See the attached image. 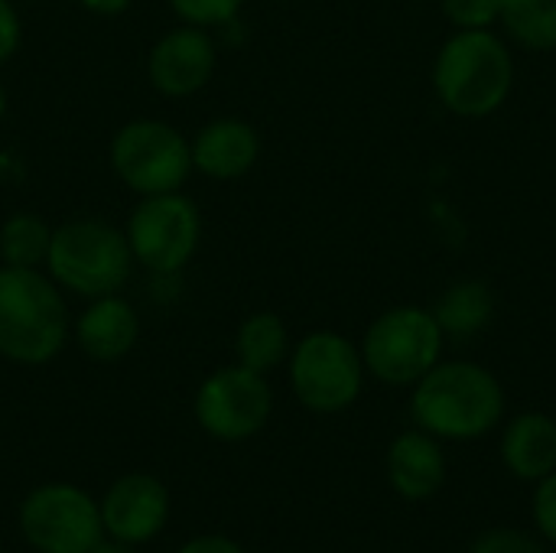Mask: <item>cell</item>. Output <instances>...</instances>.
Listing matches in <instances>:
<instances>
[{
	"instance_id": "6da1fadb",
	"label": "cell",
	"mask_w": 556,
	"mask_h": 553,
	"mask_svg": "<svg viewBox=\"0 0 556 553\" xmlns=\"http://www.w3.org/2000/svg\"><path fill=\"white\" fill-rule=\"evenodd\" d=\"M414 420L443 440H476L505 414L498 378L472 362L433 365L414 388Z\"/></svg>"
},
{
	"instance_id": "7a4b0ae2",
	"label": "cell",
	"mask_w": 556,
	"mask_h": 553,
	"mask_svg": "<svg viewBox=\"0 0 556 553\" xmlns=\"http://www.w3.org/2000/svg\"><path fill=\"white\" fill-rule=\"evenodd\" d=\"M515 85V59L492 29H456L437 62L433 88L443 108L459 117L495 114Z\"/></svg>"
},
{
	"instance_id": "3957f363",
	"label": "cell",
	"mask_w": 556,
	"mask_h": 553,
	"mask_svg": "<svg viewBox=\"0 0 556 553\" xmlns=\"http://www.w3.org/2000/svg\"><path fill=\"white\" fill-rule=\"evenodd\" d=\"M68 339L55 280L33 267H0V355L16 365L52 362Z\"/></svg>"
},
{
	"instance_id": "277c9868",
	"label": "cell",
	"mask_w": 556,
	"mask_h": 553,
	"mask_svg": "<svg viewBox=\"0 0 556 553\" xmlns=\"http://www.w3.org/2000/svg\"><path fill=\"white\" fill-rule=\"evenodd\" d=\"M130 261L134 254L124 231L98 218H78L52 231L46 271L55 287L94 300L117 293L127 284Z\"/></svg>"
},
{
	"instance_id": "5b68a950",
	"label": "cell",
	"mask_w": 556,
	"mask_h": 553,
	"mask_svg": "<svg viewBox=\"0 0 556 553\" xmlns=\"http://www.w3.org/2000/svg\"><path fill=\"white\" fill-rule=\"evenodd\" d=\"M443 342L446 336L433 310L394 306L368 326L362 342V362L378 381L404 388L417 385L440 362Z\"/></svg>"
},
{
	"instance_id": "8992f818",
	"label": "cell",
	"mask_w": 556,
	"mask_h": 553,
	"mask_svg": "<svg viewBox=\"0 0 556 553\" xmlns=\"http://www.w3.org/2000/svg\"><path fill=\"white\" fill-rule=\"evenodd\" d=\"M362 352L339 332H309L290 355V385L313 414H339L362 394Z\"/></svg>"
},
{
	"instance_id": "52a82bcc",
	"label": "cell",
	"mask_w": 556,
	"mask_h": 553,
	"mask_svg": "<svg viewBox=\"0 0 556 553\" xmlns=\"http://www.w3.org/2000/svg\"><path fill=\"white\" fill-rule=\"evenodd\" d=\"M111 166L121 183L140 196L176 192L192 169V147L166 121L140 117L114 134Z\"/></svg>"
},
{
	"instance_id": "ba28073f",
	"label": "cell",
	"mask_w": 556,
	"mask_h": 553,
	"mask_svg": "<svg viewBox=\"0 0 556 553\" xmlns=\"http://www.w3.org/2000/svg\"><path fill=\"white\" fill-rule=\"evenodd\" d=\"M20 535L36 553H88L101 538L98 502L68 482H46L20 505Z\"/></svg>"
},
{
	"instance_id": "9c48e42d",
	"label": "cell",
	"mask_w": 556,
	"mask_h": 553,
	"mask_svg": "<svg viewBox=\"0 0 556 553\" xmlns=\"http://www.w3.org/2000/svg\"><path fill=\"white\" fill-rule=\"evenodd\" d=\"M199 231L202 222L195 202L176 189L143 196V202L130 212L124 235L137 264H143L156 277H173L195 254Z\"/></svg>"
},
{
	"instance_id": "30bf717a",
	"label": "cell",
	"mask_w": 556,
	"mask_h": 553,
	"mask_svg": "<svg viewBox=\"0 0 556 553\" xmlns=\"http://www.w3.org/2000/svg\"><path fill=\"white\" fill-rule=\"evenodd\" d=\"M274 411V394L264 375L231 365L208 375L195 391L199 427L222 443H241L257 437Z\"/></svg>"
},
{
	"instance_id": "8fae6325",
	"label": "cell",
	"mask_w": 556,
	"mask_h": 553,
	"mask_svg": "<svg viewBox=\"0 0 556 553\" xmlns=\"http://www.w3.org/2000/svg\"><path fill=\"white\" fill-rule=\"evenodd\" d=\"M104 535L121 544H147L169 521V492L150 473H127L114 479L98 502Z\"/></svg>"
},
{
	"instance_id": "7c38bea8",
	"label": "cell",
	"mask_w": 556,
	"mask_h": 553,
	"mask_svg": "<svg viewBox=\"0 0 556 553\" xmlns=\"http://www.w3.org/2000/svg\"><path fill=\"white\" fill-rule=\"evenodd\" d=\"M215 72V42L202 26L169 29L147 59L150 85L166 98H186L208 85Z\"/></svg>"
},
{
	"instance_id": "4fadbf2b",
	"label": "cell",
	"mask_w": 556,
	"mask_h": 553,
	"mask_svg": "<svg viewBox=\"0 0 556 553\" xmlns=\"http://www.w3.org/2000/svg\"><path fill=\"white\" fill-rule=\"evenodd\" d=\"M261 156L257 130L241 117H218L195 134L192 166L212 179H238Z\"/></svg>"
},
{
	"instance_id": "5bb4252c",
	"label": "cell",
	"mask_w": 556,
	"mask_h": 553,
	"mask_svg": "<svg viewBox=\"0 0 556 553\" xmlns=\"http://www.w3.org/2000/svg\"><path fill=\"white\" fill-rule=\"evenodd\" d=\"M388 476L394 492L410 502L437 495L446 479V460L437 437L427 430L401 433L388 450Z\"/></svg>"
},
{
	"instance_id": "9a60e30c",
	"label": "cell",
	"mask_w": 556,
	"mask_h": 553,
	"mask_svg": "<svg viewBox=\"0 0 556 553\" xmlns=\"http://www.w3.org/2000/svg\"><path fill=\"white\" fill-rule=\"evenodd\" d=\"M137 332H140L137 313L117 293L94 297L91 306L78 316V326H75V339H78L81 352L88 359H94V362L124 359L134 349Z\"/></svg>"
},
{
	"instance_id": "2e32d148",
	"label": "cell",
	"mask_w": 556,
	"mask_h": 553,
	"mask_svg": "<svg viewBox=\"0 0 556 553\" xmlns=\"http://www.w3.org/2000/svg\"><path fill=\"white\" fill-rule=\"evenodd\" d=\"M505 466L518 479L541 482L556 473V424L547 414H521L508 424L502 440Z\"/></svg>"
},
{
	"instance_id": "e0dca14e",
	"label": "cell",
	"mask_w": 556,
	"mask_h": 553,
	"mask_svg": "<svg viewBox=\"0 0 556 553\" xmlns=\"http://www.w3.org/2000/svg\"><path fill=\"white\" fill-rule=\"evenodd\" d=\"M433 316H437L443 336H450V339H472L495 316L492 290L482 280H459V284H453L437 300Z\"/></svg>"
},
{
	"instance_id": "ac0fdd59",
	"label": "cell",
	"mask_w": 556,
	"mask_h": 553,
	"mask_svg": "<svg viewBox=\"0 0 556 553\" xmlns=\"http://www.w3.org/2000/svg\"><path fill=\"white\" fill-rule=\"evenodd\" d=\"M235 352H238V365L267 375L274 372L287 352H290V332L287 323L277 313H254L238 326L235 336Z\"/></svg>"
},
{
	"instance_id": "d6986e66",
	"label": "cell",
	"mask_w": 556,
	"mask_h": 553,
	"mask_svg": "<svg viewBox=\"0 0 556 553\" xmlns=\"http://www.w3.org/2000/svg\"><path fill=\"white\" fill-rule=\"evenodd\" d=\"M52 228L29 212H16L0 225V261L7 267H46Z\"/></svg>"
},
{
	"instance_id": "ffe728a7",
	"label": "cell",
	"mask_w": 556,
	"mask_h": 553,
	"mask_svg": "<svg viewBox=\"0 0 556 553\" xmlns=\"http://www.w3.org/2000/svg\"><path fill=\"white\" fill-rule=\"evenodd\" d=\"M525 49H556V0H502L498 20Z\"/></svg>"
},
{
	"instance_id": "44dd1931",
	"label": "cell",
	"mask_w": 556,
	"mask_h": 553,
	"mask_svg": "<svg viewBox=\"0 0 556 553\" xmlns=\"http://www.w3.org/2000/svg\"><path fill=\"white\" fill-rule=\"evenodd\" d=\"M244 0H169L176 16H182L189 26H225L238 16Z\"/></svg>"
},
{
	"instance_id": "7402d4cb",
	"label": "cell",
	"mask_w": 556,
	"mask_h": 553,
	"mask_svg": "<svg viewBox=\"0 0 556 553\" xmlns=\"http://www.w3.org/2000/svg\"><path fill=\"white\" fill-rule=\"evenodd\" d=\"M443 13L456 29H492L502 20V0H443Z\"/></svg>"
},
{
	"instance_id": "603a6c76",
	"label": "cell",
	"mask_w": 556,
	"mask_h": 553,
	"mask_svg": "<svg viewBox=\"0 0 556 553\" xmlns=\"http://www.w3.org/2000/svg\"><path fill=\"white\" fill-rule=\"evenodd\" d=\"M472 553H544L538 541H531L525 531H511V528H495L489 535H482Z\"/></svg>"
},
{
	"instance_id": "cb8c5ba5",
	"label": "cell",
	"mask_w": 556,
	"mask_h": 553,
	"mask_svg": "<svg viewBox=\"0 0 556 553\" xmlns=\"http://www.w3.org/2000/svg\"><path fill=\"white\" fill-rule=\"evenodd\" d=\"M534 518L544 538H551L556 544V473L547 479H541L538 495H534Z\"/></svg>"
},
{
	"instance_id": "d4e9b609",
	"label": "cell",
	"mask_w": 556,
	"mask_h": 553,
	"mask_svg": "<svg viewBox=\"0 0 556 553\" xmlns=\"http://www.w3.org/2000/svg\"><path fill=\"white\" fill-rule=\"evenodd\" d=\"M20 46V13L10 0H0V62H7Z\"/></svg>"
},
{
	"instance_id": "484cf974",
	"label": "cell",
	"mask_w": 556,
	"mask_h": 553,
	"mask_svg": "<svg viewBox=\"0 0 556 553\" xmlns=\"http://www.w3.org/2000/svg\"><path fill=\"white\" fill-rule=\"evenodd\" d=\"M176 553H244L231 538L225 535H199L192 541H186Z\"/></svg>"
},
{
	"instance_id": "4316f807",
	"label": "cell",
	"mask_w": 556,
	"mask_h": 553,
	"mask_svg": "<svg viewBox=\"0 0 556 553\" xmlns=\"http://www.w3.org/2000/svg\"><path fill=\"white\" fill-rule=\"evenodd\" d=\"M85 10H91V13H98V16H117V13H124L134 0H78Z\"/></svg>"
},
{
	"instance_id": "83f0119b",
	"label": "cell",
	"mask_w": 556,
	"mask_h": 553,
	"mask_svg": "<svg viewBox=\"0 0 556 553\" xmlns=\"http://www.w3.org/2000/svg\"><path fill=\"white\" fill-rule=\"evenodd\" d=\"M88 553H134V548H130V544H121V541H114V538H101Z\"/></svg>"
},
{
	"instance_id": "f1b7e54d",
	"label": "cell",
	"mask_w": 556,
	"mask_h": 553,
	"mask_svg": "<svg viewBox=\"0 0 556 553\" xmlns=\"http://www.w3.org/2000/svg\"><path fill=\"white\" fill-rule=\"evenodd\" d=\"M3 114H7V91L0 88V117H3Z\"/></svg>"
}]
</instances>
